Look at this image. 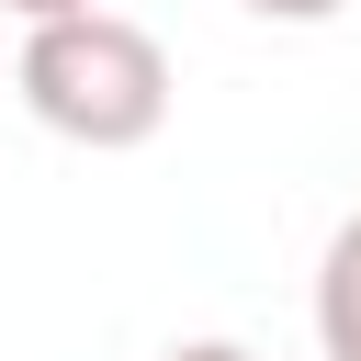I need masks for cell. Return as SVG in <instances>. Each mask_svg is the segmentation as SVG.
Returning a JSON list of instances; mask_svg holds the SVG:
<instances>
[{
  "instance_id": "obj_1",
  "label": "cell",
  "mask_w": 361,
  "mask_h": 361,
  "mask_svg": "<svg viewBox=\"0 0 361 361\" xmlns=\"http://www.w3.org/2000/svg\"><path fill=\"white\" fill-rule=\"evenodd\" d=\"M11 90L45 135L90 147V158H124L169 124L180 79H169V45L124 11H68V23H34L23 56H11Z\"/></svg>"
},
{
  "instance_id": "obj_4",
  "label": "cell",
  "mask_w": 361,
  "mask_h": 361,
  "mask_svg": "<svg viewBox=\"0 0 361 361\" xmlns=\"http://www.w3.org/2000/svg\"><path fill=\"white\" fill-rule=\"evenodd\" d=\"M0 11H11L23 34H34V23H68V11H102V0H0Z\"/></svg>"
},
{
  "instance_id": "obj_5",
  "label": "cell",
  "mask_w": 361,
  "mask_h": 361,
  "mask_svg": "<svg viewBox=\"0 0 361 361\" xmlns=\"http://www.w3.org/2000/svg\"><path fill=\"white\" fill-rule=\"evenodd\" d=\"M158 361H259V350H237V338H169Z\"/></svg>"
},
{
  "instance_id": "obj_2",
  "label": "cell",
  "mask_w": 361,
  "mask_h": 361,
  "mask_svg": "<svg viewBox=\"0 0 361 361\" xmlns=\"http://www.w3.org/2000/svg\"><path fill=\"white\" fill-rule=\"evenodd\" d=\"M316 350L327 361H361V214L327 237V259H316Z\"/></svg>"
},
{
  "instance_id": "obj_3",
  "label": "cell",
  "mask_w": 361,
  "mask_h": 361,
  "mask_svg": "<svg viewBox=\"0 0 361 361\" xmlns=\"http://www.w3.org/2000/svg\"><path fill=\"white\" fill-rule=\"evenodd\" d=\"M237 11H259V23H338L350 0H237Z\"/></svg>"
}]
</instances>
